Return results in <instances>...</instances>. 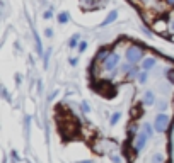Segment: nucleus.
<instances>
[{"mask_svg":"<svg viewBox=\"0 0 174 163\" xmlns=\"http://www.w3.org/2000/svg\"><path fill=\"white\" fill-rule=\"evenodd\" d=\"M118 63H120V56L113 53V55H111V56L108 58V60H106L104 63H103V66H104L106 72H114V66H116Z\"/></svg>","mask_w":174,"mask_h":163,"instance_id":"obj_3","label":"nucleus"},{"mask_svg":"<svg viewBox=\"0 0 174 163\" xmlns=\"http://www.w3.org/2000/svg\"><path fill=\"white\" fill-rule=\"evenodd\" d=\"M154 102H155V97H154V94H152V92H145L144 104H147V105H152Z\"/></svg>","mask_w":174,"mask_h":163,"instance_id":"obj_8","label":"nucleus"},{"mask_svg":"<svg viewBox=\"0 0 174 163\" xmlns=\"http://www.w3.org/2000/svg\"><path fill=\"white\" fill-rule=\"evenodd\" d=\"M85 48H87V43H85V41H82V43L78 44V49H80V51H85Z\"/></svg>","mask_w":174,"mask_h":163,"instance_id":"obj_16","label":"nucleus"},{"mask_svg":"<svg viewBox=\"0 0 174 163\" xmlns=\"http://www.w3.org/2000/svg\"><path fill=\"white\" fill-rule=\"evenodd\" d=\"M167 126H169V117L165 116V114H159V116L155 117V124H154L155 131L164 133L165 129H167Z\"/></svg>","mask_w":174,"mask_h":163,"instance_id":"obj_2","label":"nucleus"},{"mask_svg":"<svg viewBox=\"0 0 174 163\" xmlns=\"http://www.w3.org/2000/svg\"><path fill=\"white\" fill-rule=\"evenodd\" d=\"M142 58H144V49H142L140 46L133 44V46H130L128 49H126V61H128V63L137 65Z\"/></svg>","mask_w":174,"mask_h":163,"instance_id":"obj_1","label":"nucleus"},{"mask_svg":"<svg viewBox=\"0 0 174 163\" xmlns=\"http://www.w3.org/2000/svg\"><path fill=\"white\" fill-rule=\"evenodd\" d=\"M155 63H157L155 58H145L144 63H142V68H144V72H148V70H152L155 66Z\"/></svg>","mask_w":174,"mask_h":163,"instance_id":"obj_5","label":"nucleus"},{"mask_svg":"<svg viewBox=\"0 0 174 163\" xmlns=\"http://www.w3.org/2000/svg\"><path fill=\"white\" fill-rule=\"evenodd\" d=\"M167 80H169L171 83H174V70H169V72H167Z\"/></svg>","mask_w":174,"mask_h":163,"instance_id":"obj_13","label":"nucleus"},{"mask_svg":"<svg viewBox=\"0 0 174 163\" xmlns=\"http://www.w3.org/2000/svg\"><path fill=\"white\" fill-rule=\"evenodd\" d=\"M167 4H171V5H174V0H167Z\"/></svg>","mask_w":174,"mask_h":163,"instance_id":"obj_19","label":"nucleus"},{"mask_svg":"<svg viewBox=\"0 0 174 163\" xmlns=\"http://www.w3.org/2000/svg\"><path fill=\"white\" fill-rule=\"evenodd\" d=\"M116 17H118V12L116 10H113V12H109V15L103 21V26H108V24H111L113 21H116Z\"/></svg>","mask_w":174,"mask_h":163,"instance_id":"obj_7","label":"nucleus"},{"mask_svg":"<svg viewBox=\"0 0 174 163\" xmlns=\"http://www.w3.org/2000/svg\"><path fill=\"white\" fill-rule=\"evenodd\" d=\"M147 138H148V134H147V133L138 134V138H137V141H135V150H137V151H140L142 148H144L145 141H147Z\"/></svg>","mask_w":174,"mask_h":163,"instance_id":"obj_4","label":"nucleus"},{"mask_svg":"<svg viewBox=\"0 0 174 163\" xmlns=\"http://www.w3.org/2000/svg\"><path fill=\"white\" fill-rule=\"evenodd\" d=\"M171 32H172V34H174V21L171 22Z\"/></svg>","mask_w":174,"mask_h":163,"instance_id":"obj_18","label":"nucleus"},{"mask_svg":"<svg viewBox=\"0 0 174 163\" xmlns=\"http://www.w3.org/2000/svg\"><path fill=\"white\" fill-rule=\"evenodd\" d=\"M58 21H60L61 24H65V22L68 21V14H65V12H63V14H60V15H58Z\"/></svg>","mask_w":174,"mask_h":163,"instance_id":"obj_11","label":"nucleus"},{"mask_svg":"<svg viewBox=\"0 0 174 163\" xmlns=\"http://www.w3.org/2000/svg\"><path fill=\"white\" fill-rule=\"evenodd\" d=\"M77 41H78V36L75 34L74 38L70 39V43H68V46H70V48H75V46H77Z\"/></svg>","mask_w":174,"mask_h":163,"instance_id":"obj_12","label":"nucleus"},{"mask_svg":"<svg viewBox=\"0 0 174 163\" xmlns=\"http://www.w3.org/2000/svg\"><path fill=\"white\" fill-rule=\"evenodd\" d=\"M82 107H84V111H85V112L91 111V109H89V104H87V102H84V104H82Z\"/></svg>","mask_w":174,"mask_h":163,"instance_id":"obj_17","label":"nucleus"},{"mask_svg":"<svg viewBox=\"0 0 174 163\" xmlns=\"http://www.w3.org/2000/svg\"><path fill=\"white\" fill-rule=\"evenodd\" d=\"M120 116H121V114H120V112H116V114H114V116L111 117V124H116L118 119H120Z\"/></svg>","mask_w":174,"mask_h":163,"instance_id":"obj_15","label":"nucleus"},{"mask_svg":"<svg viewBox=\"0 0 174 163\" xmlns=\"http://www.w3.org/2000/svg\"><path fill=\"white\" fill-rule=\"evenodd\" d=\"M154 129H155V128H152V126H150V124H144V133H147L148 136H152Z\"/></svg>","mask_w":174,"mask_h":163,"instance_id":"obj_10","label":"nucleus"},{"mask_svg":"<svg viewBox=\"0 0 174 163\" xmlns=\"http://www.w3.org/2000/svg\"><path fill=\"white\" fill-rule=\"evenodd\" d=\"M126 75H128V77H138V75H140V68H138V66H131L130 72L126 73Z\"/></svg>","mask_w":174,"mask_h":163,"instance_id":"obj_9","label":"nucleus"},{"mask_svg":"<svg viewBox=\"0 0 174 163\" xmlns=\"http://www.w3.org/2000/svg\"><path fill=\"white\" fill-rule=\"evenodd\" d=\"M111 55H113V53L109 51V49H106V48H104V49H101V51H99V55H97V60L104 63V61L108 60V58H109Z\"/></svg>","mask_w":174,"mask_h":163,"instance_id":"obj_6","label":"nucleus"},{"mask_svg":"<svg viewBox=\"0 0 174 163\" xmlns=\"http://www.w3.org/2000/svg\"><path fill=\"white\" fill-rule=\"evenodd\" d=\"M138 78H140V83H145V82H147V72L140 73V75H138Z\"/></svg>","mask_w":174,"mask_h":163,"instance_id":"obj_14","label":"nucleus"}]
</instances>
